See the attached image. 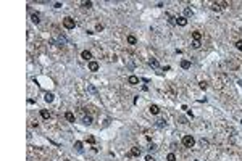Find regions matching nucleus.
Returning <instances> with one entry per match:
<instances>
[{"label": "nucleus", "mask_w": 242, "mask_h": 161, "mask_svg": "<svg viewBox=\"0 0 242 161\" xmlns=\"http://www.w3.org/2000/svg\"><path fill=\"white\" fill-rule=\"evenodd\" d=\"M182 145L184 147H187V148H192L195 145V139L192 135H184L182 137Z\"/></svg>", "instance_id": "1"}, {"label": "nucleus", "mask_w": 242, "mask_h": 161, "mask_svg": "<svg viewBox=\"0 0 242 161\" xmlns=\"http://www.w3.org/2000/svg\"><path fill=\"white\" fill-rule=\"evenodd\" d=\"M63 26L66 27V29H74V26H76V23H74L73 18L66 16V18H63Z\"/></svg>", "instance_id": "2"}, {"label": "nucleus", "mask_w": 242, "mask_h": 161, "mask_svg": "<svg viewBox=\"0 0 242 161\" xmlns=\"http://www.w3.org/2000/svg\"><path fill=\"white\" fill-rule=\"evenodd\" d=\"M81 58L86 60V61H92V60H90V58H92V53H90L89 50H84V52L81 53Z\"/></svg>", "instance_id": "3"}, {"label": "nucleus", "mask_w": 242, "mask_h": 161, "mask_svg": "<svg viewBox=\"0 0 242 161\" xmlns=\"http://www.w3.org/2000/svg\"><path fill=\"white\" fill-rule=\"evenodd\" d=\"M210 8H211L213 11H221V10H223V7H221L220 2H213V3L210 5Z\"/></svg>", "instance_id": "4"}, {"label": "nucleus", "mask_w": 242, "mask_h": 161, "mask_svg": "<svg viewBox=\"0 0 242 161\" xmlns=\"http://www.w3.org/2000/svg\"><path fill=\"white\" fill-rule=\"evenodd\" d=\"M128 82L131 84V86H136V84H139V77L132 74V76H129V77H128Z\"/></svg>", "instance_id": "5"}, {"label": "nucleus", "mask_w": 242, "mask_h": 161, "mask_svg": "<svg viewBox=\"0 0 242 161\" xmlns=\"http://www.w3.org/2000/svg\"><path fill=\"white\" fill-rule=\"evenodd\" d=\"M65 118H66V121H70V122H74V119H76L74 113H71V111H66V113H65Z\"/></svg>", "instance_id": "6"}, {"label": "nucleus", "mask_w": 242, "mask_h": 161, "mask_svg": "<svg viewBox=\"0 0 242 161\" xmlns=\"http://www.w3.org/2000/svg\"><path fill=\"white\" fill-rule=\"evenodd\" d=\"M31 21L37 24V23L41 21V13H32V15H31Z\"/></svg>", "instance_id": "7"}, {"label": "nucleus", "mask_w": 242, "mask_h": 161, "mask_svg": "<svg viewBox=\"0 0 242 161\" xmlns=\"http://www.w3.org/2000/svg\"><path fill=\"white\" fill-rule=\"evenodd\" d=\"M176 23H178L179 26H182V27H184L186 24H187V20H186L184 16H179V18H176Z\"/></svg>", "instance_id": "8"}, {"label": "nucleus", "mask_w": 242, "mask_h": 161, "mask_svg": "<svg viewBox=\"0 0 242 161\" xmlns=\"http://www.w3.org/2000/svg\"><path fill=\"white\" fill-rule=\"evenodd\" d=\"M89 69L90 71H99V63L97 61H89Z\"/></svg>", "instance_id": "9"}, {"label": "nucleus", "mask_w": 242, "mask_h": 161, "mask_svg": "<svg viewBox=\"0 0 242 161\" xmlns=\"http://www.w3.org/2000/svg\"><path fill=\"white\" fill-rule=\"evenodd\" d=\"M148 111H150L152 115H158V113H160V108H158L157 105H150L148 106Z\"/></svg>", "instance_id": "10"}, {"label": "nucleus", "mask_w": 242, "mask_h": 161, "mask_svg": "<svg viewBox=\"0 0 242 161\" xmlns=\"http://www.w3.org/2000/svg\"><path fill=\"white\" fill-rule=\"evenodd\" d=\"M129 155L139 156V155H141V148H139V147H132V148H131V153H129Z\"/></svg>", "instance_id": "11"}, {"label": "nucleus", "mask_w": 242, "mask_h": 161, "mask_svg": "<svg viewBox=\"0 0 242 161\" xmlns=\"http://www.w3.org/2000/svg\"><path fill=\"white\" fill-rule=\"evenodd\" d=\"M128 44H129V45H136V44H137L136 35H128Z\"/></svg>", "instance_id": "12"}, {"label": "nucleus", "mask_w": 242, "mask_h": 161, "mask_svg": "<svg viewBox=\"0 0 242 161\" xmlns=\"http://www.w3.org/2000/svg\"><path fill=\"white\" fill-rule=\"evenodd\" d=\"M192 39H194V40H199V42H200V39H202V34H200L199 31H194V32H192Z\"/></svg>", "instance_id": "13"}, {"label": "nucleus", "mask_w": 242, "mask_h": 161, "mask_svg": "<svg viewBox=\"0 0 242 161\" xmlns=\"http://www.w3.org/2000/svg\"><path fill=\"white\" fill-rule=\"evenodd\" d=\"M181 68H182V69H189V68H191V61L182 60V61H181Z\"/></svg>", "instance_id": "14"}, {"label": "nucleus", "mask_w": 242, "mask_h": 161, "mask_svg": "<svg viewBox=\"0 0 242 161\" xmlns=\"http://www.w3.org/2000/svg\"><path fill=\"white\" fill-rule=\"evenodd\" d=\"M44 98H45V102H47V103H50V102H53V93H50V92H47V93H45V95H44Z\"/></svg>", "instance_id": "15"}, {"label": "nucleus", "mask_w": 242, "mask_h": 161, "mask_svg": "<svg viewBox=\"0 0 242 161\" xmlns=\"http://www.w3.org/2000/svg\"><path fill=\"white\" fill-rule=\"evenodd\" d=\"M41 116H42L44 119H49V118H50V111H47V110H41Z\"/></svg>", "instance_id": "16"}, {"label": "nucleus", "mask_w": 242, "mask_h": 161, "mask_svg": "<svg viewBox=\"0 0 242 161\" xmlns=\"http://www.w3.org/2000/svg\"><path fill=\"white\" fill-rule=\"evenodd\" d=\"M189 16H192V10H191V8H184V18L187 20Z\"/></svg>", "instance_id": "17"}, {"label": "nucleus", "mask_w": 242, "mask_h": 161, "mask_svg": "<svg viewBox=\"0 0 242 161\" xmlns=\"http://www.w3.org/2000/svg\"><path fill=\"white\" fill-rule=\"evenodd\" d=\"M148 63H150V66H153V68H157V66H158V60L157 58H150V60H148Z\"/></svg>", "instance_id": "18"}, {"label": "nucleus", "mask_w": 242, "mask_h": 161, "mask_svg": "<svg viewBox=\"0 0 242 161\" xmlns=\"http://www.w3.org/2000/svg\"><path fill=\"white\" fill-rule=\"evenodd\" d=\"M74 148H76L78 151H82V144L81 142H74Z\"/></svg>", "instance_id": "19"}, {"label": "nucleus", "mask_w": 242, "mask_h": 161, "mask_svg": "<svg viewBox=\"0 0 242 161\" xmlns=\"http://www.w3.org/2000/svg\"><path fill=\"white\" fill-rule=\"evenodd\" d=\"M82 122H84V124H87V126H89L90 122H92V118H90V116H84V119H82Z\"/></svg>", "instance_id": "20"}, {"label": "nucleus", "mask_w": 242, "mask_h": 161, "mask_svg": "<svg viewBox=\"0 0 242 161\" xmlns=\"http://www.w3.org/2000/svg\"><path fill=\"white\" fill-rule=\"evenodd\" d=\"M166 159H168V161H176V155L174 153H170L168 156H166Z\"/></svg>", "instance_id": "21"}, {"label": "nucleus", "mask_w": 242, "mask_h": 161, "mask_svg": "<svg viewBox=\"0 0 242 161\" xmlns=\"http://www.w3.org/2000/svg\"><path fill=\"white\" fill-rule=\"evenodd\" d=\"M192 49H200V42L199 40H194L192 42Z\"/></svg>", "instance_id": "22"}, {"label": "nucleus", "mask_w": 242, "mask_h": 161, "mask_svg": "<svg viewBox=\"0 0 242 161\" xmlns=\"http://www.w3.org/2000/svg\"><path fill=\"white\" fill-rule=\"evenodd\" d=\"M157 122H158V124H157L158 127H163V126H166V122H165L163 119H160V121H157Z\"/></svg>", "instance_id": "23"}, {"label": "nucleus", "mask_w": 242, "mask_h": 161, "mask_svg": "<svg viewBox=\"0 0 242 161\" xmlns=\"http://www.w3.org/2000/svg\"><path fill=\"white\" fill-rule=\"evenodd\" d=\"M82 7H84V8H90L92 7V2H82Z\"/></svg>", "instance_id": "24"}, {"label": "nucleus", "mask_w": 242, "mask_h": 161, "mask_svg": "<svg viewBox=\"0 0 242 161\" xmlns=\"http://www.w3.org/2000/svg\"><path fill=\"white\" fill-rule=\"evenodd\" d=\"M236 47H237V50L242 52V40H237V42H236Z\"/></svg>", "instance_id": "25"}, {"label": "nucleus", "mask_w": 242, "mask_h": 161, "mask_svg": "<svg viewBox=\"0 0 242 161\" xmlns=\"http://www.w3.org/2000/svg\"><path fill=\"white\" fill-rule=\"evenodd\" d=\"M86 140L89 142V144H94V142H95V139H94V137H92V135H89V137H87Z\"/></svg>", "instance_id": "26"}, {"label": "nucleus", "mask_w": 242, "mask_h": 161, "mask_svg": "<svg viewBox=\"0 0 242 161\" xmlns=\"http://www.w3.org/2000/svg\"><path fill=\"white\" fill-rule=\"evenodd\" d=\"M170 24H178V23H176V18H174V16H170Z\"/></svg>", "instance_id": "27"}, {"label": "nucleus", "mask_w": 242, "mask_h": 161, "mask_svg": "<svg viewBox=\"0 0 242 161\" xmlns=\"http://www.w3.org/2000/svg\"><path fill=\"white\" fill-rule=\"evenodd\" d=\"M199 86H200V89H207V82H203V81H202Z\"/></svg>", "instance_id": "28"}, {"label": "nucleus", "mask_w": 242, "mask_h": 161, "mask_svg": "<svg viewBox=\"0 0 242 161\" xmlns=\"http://www.w3.org/2000/svg\"><path fill=\"white\" fill-rule=\"evenodd\" d=\"M95 29L100 32V31H103V26H102V24H97V26H95Z\"/></svg>", "instance_id": "29"}, {"label": "nucleus", "mask_w": 242, "mask_h": 161, "mask_svg": "<svg viewBox=\"0 0 242 161\" xmlns=\"http://www.w3.org/2000/svg\"><path fill=\"white\" fill-rule=\"evenodd\" d=\"M145 161H155V159H153L150 155H147V156H145Z\"/></svg>", "instance_id": "30"}, {"label": "nucleus", "mask_w": 242, "mask_h": 161, "mask_svg": "<svg viewBox=\"0 0 242 161\" xmlns=\"http://www.w3.org/2000/svg\"><path fill=\"white\" fill-rule=\"evenodd\" d=\"M148 148H150L152 151H155V150H157V145H155V144H152V145H150V147H148Z\"/></svg>", "instance_id": "31"}, {"label": "nucleus", "mask_w": 242, "mask_h": 161, "mask_svg": "<svg viewBox=\"0 0 242 161\" xmlns=\"http://www.w3.org/2000/svg\"><path fill=\"white\" fill-rule=\"evenodd\" d=\"M53 7H55V8H61V7H63V5H61V3H60V2H57V3H55V5H53Z\"/></svg>", "instance_id": "32"}, {"label": "nucleus", "mask_w": 242, "mask_h": 161, "mask_svg": "<svg viewBox=\"0 0 242 161\" xmlns=\"http://www.w3.org/2000/svg\"><path fill=\"white\" fill-rule=\"evenodd\" d=\"M65 161H70V159H65Z\"/></svg>", "instance_id": "33"}, {"label": "nucleus", "mask_w": 242, "mask_h": 161, "mask_svg": "<svg viewBox=\"0 0 242 161\" xmlns=\"http://www.w3.org/2000/svg\"><path fill=\"white\" fill-rule=\"evenodd\" d=\"M240 122H242V121H240Z\"/></svg>", "instance_id": "34"}]
</instances>
